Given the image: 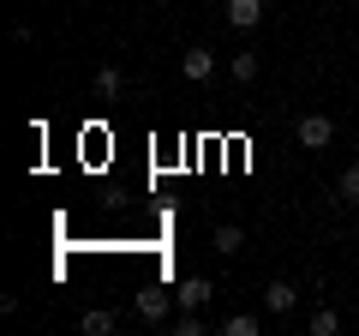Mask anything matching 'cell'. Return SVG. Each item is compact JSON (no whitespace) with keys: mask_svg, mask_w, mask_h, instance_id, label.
<instances>
[{"mask_svg":"<svg viewBox=\"0 0 359 336\" xmlns=\"http://www.w3.org/2000/svg\"><path fill=\"white\" fill-rule=\"evenodd\" d=\"M120 91H126L120 66H102V72H96V96H120Z\"/></svg>","mask_w":359,"mask_h":336,"instance_id":"10","label":"cell"},{"mask_svg":"<svg viewBox=\"0 0 359 336\" xmlns=\"http://www.w3.org/2000/svg\"><path fill=\"white\" fill-rule=\"evenodd\" d=\"M240 246H245V234L233 228V222H222V228H216V252H228V259H233Z\"/></svg>","mask_w":359,"mask_h":336,"instance_id":"11","label":"cell"},{"mask_svg":"<svg viewBox=\"0 0 359 336\" xmlns=\"http://www.w3.org/2000/svg\"><path fill=\"white\" fill-rule=\"evenodd\" d=\"M210 295H216V288H210V283H204V276H186V283H180V288H174V300H180V312H198V306H204V300H210Z\"/></svg>","mask_w":359,"mask_h":336,"instance_id":"4","label":"cell"},{"mask_svg":"<svg viewBox=\"0 0 359 336\" xmlns=\"http://www.w3.org/2000/svg\"><path fill=\"white\" fill-rule=\"evenodd\" d=\"M335 330H341V312H335V306H318L306 318V336H335Z\"/></svg>","mask_w":359,"mask_h":336,"instance_id":"7","label":"cell"},{"mask_svg":"<svg viewBox=\"0 0 359 336\" xmlns=\"http://www.w3.org/2000/svg\"><path fill=\"white\" fill-rule=\"evenodd\" d=\"M233 78H240V84H252V78H257V54H252V49L233 54Z\"/></svg>","mask_w":359,"mask_h":336,"instance_id":"13","label":"cell"},{"mask_svg":"<svg viewBox=\"0 0 359 336\" xmlns=\"http://www.w3.org/2000/svg\"><path fill=\"white\" fill-rule=\"evenodd\" d=\"M222 336H257V318L252 312H233V318L222 324Z\"/></svg>","mask_w":359,"mask_h":336,"instance_id":"12","label":"cell"},{"mask_svg":"<svg viewBox=\"0 0 359 336\" xmlns=\"http://www.w3.org/2000/svg\"><path fill=\"white\" fill-rule=\"evenodd\" d=\"M335 198H341V205H359V162H347V168H341V181H335Z\"/></svg>","mask_w":359,"mask_h":336,"instance_id":"9","label":"cell"},{"mask_svg":"<svg viewBox=\"0 0 359 336\" xmlns=\"http://www.w3.org/2000/svg\"><path fill=\"white\" fill-rule=\"evenodd\" d=\"M264 306L282 318V312H294V306H299V288H294V283H269V288H264Z\"/></svg>","mask_w":359,"mask_h":336,"instance_id":"6","label":"cell"},{"mask_svg":"<svg viewBox=\"0 0 359 336\" xmlns=\"http://www.w3.org/2000/svg\"><path fill=\"white\" fill-rule=\"evenodd\" d=\"M257 18H264V0H228V25L233 30H257Z\"/></svg>","mask_w":359,"mask_h":336,"instance_id":"5","label":"cell"},{"mask_svg":"<svg viewBox=\"0 0 359 336\" xmlns=\"http://www.w3.org/2000/svg\"><path fill=\"white\" fill-rule=\"evenodd\" d=\"M168 306H174V295H168L162 283H144V288H138V318L162 324V318H168Z\"/></svg>","mask_w":359,"mask_h":336,"instance_id":"2","label":"cell"},{"mask_svg":"<svg viewBox=\"0 0 359 336\" xmlns=\"http://www.w3.org/2000/svg\"><path fill=\"white\" fill-rule=\"evenodd\" d=\"M180 72L192 78V84H210V78H216V54L210 49H186L180 54Z\"/></svg>","mask_w":359,"mask_h":336,"instance_id":"3","label":"cell"},{"mask_svg":"<svg viewBox=\"0 0 359 336\" xmlns=\"http://www.w3.org/2000/svg\"><path fill=\"white\" fill-rule=\"evenodd\" d=\"M294 138L306 144V150H330V144H335V120H330V115H306V120L294 127Z\"/></svg>","mask_w":359,"mask_h":336,"instance_id":"1","label":"cell"},{"mask_svg":"<svg viewBox=\"0 0 359 336\" xmlns=\"http://www.w3.org/2000/svg\"><path fill=\"white\" fill-rule=\"evenodd\" d=\"M78 330H84V336H108V330H114V312H108V306H90L84 318H78Z\"/></svg>","mask_w":359,"mask_h":336,"instance_id":"8","label":"cell"}]
</instances>
